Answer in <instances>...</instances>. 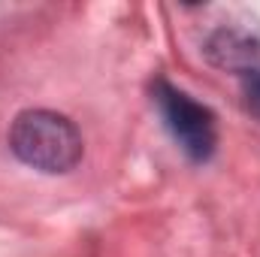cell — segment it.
Returning <instances> with one entry per match:
<instances>
[{"mask_svg": "<svg viewBox=\"0 0 260 257\" xmlns=\"http://www.w3.org/2000/svg\"><path fill=\"white\" fill-rule=\"evenodd\" d=\"M9 148L21 164L40 173H70L85 151L76 124L49 109L21 112L9 127Z\"/></svg>", "mask_w": 260, "mask_h": 257, "instance_id": "cell-1", "label": "cell"}, {"mask_svg": "<svg viewBox=\"0 0 260 257\" xmlns=\"http://www.w3.org/2000/svg\"><path fill=\"white\" fill-rule=\"evenodd\" d=\"M154 100L160 106V115L173 133V139L179 142V148L191 160H209L215 151V142H218L215 115L203 103L191 100L185 91L173 88L170 82L154 85Z\"/></svg>", "mask_w": 260, "mask_h": 257, "instance_id": "cell-2", "label": "cell"}, {"mask_svg": "<svg viewBox=\"0 0 260 257\" xmlns=\"http://www.w3.org/2000/svg\"><path fill=\"white\" fill-rule=\"evenodd\" d=\"M209 52H212V58H215L218 64H224V67L254 64L257 55H260V49H257L254 40H248V37H242V34H230V30H221V34L212 40Z\"/></svg>", "mask_w": 260, "mask_h": 257, "instance_id": "cell-3", "label": "cell"}, {"mask_svg": "<svg viewBox=\"0 0 260 257\" xmlns=\"http://www.w3.org/2000/svg\"><path fill=\"white\" fill-rule=\"evenodd\" d=\"M242 94H245V106H248V112L260 118V70H251V76L245 79Z\"/></svg>", "mask_w": 260, "mask_h": 257, "instance_id": "cell-4", "label": "cell"}]
</instances>
